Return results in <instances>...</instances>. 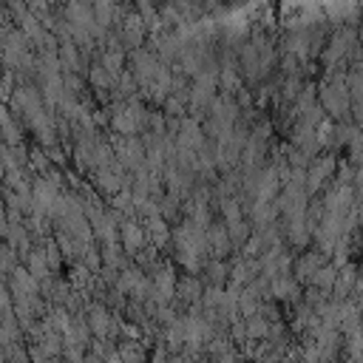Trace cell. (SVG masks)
Returning a JSON list of instances; mask_svg holds the SVG:
<instances>
[{
    "mask_svg": "<svg viewBox=\"0 0 363 363\" xmlns=\"http://www.w3.org/2000/svg\"><path fill=\"white\" fill-rule=\"evenodd\" d=\"M324 99H327V105H329V108H332L338 117L347 114V108H349V91H347L344 82H335L332 89L324 94Z\"/></svg>",
    "mask_w": 363,
    "mask_h": 363,
    "instance_id": "1",
    "label": "cell"
}]
</instances>
